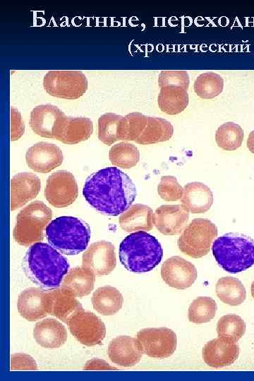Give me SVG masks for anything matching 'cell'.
<instances>
[{
    "label": "cell",
    "mask_w": 254,
    "mask_h": 381,
    "mask_svg": "<svg viewBox=\"0 0 254 381\" xmlns=\"http://www.w3.org/2000/svg\"><path fill=\"white\" fill-rule=\"evenodd\" d=\"M109 158L113 165L123 169H130L139 162L140 152L133 144L121 142L111 147Z\"/></svg>",
    "instance_id": "cell-32"
},
{
    "label": "cell",
    "mask_w": 254,
    "mask_h": 381,
    "mask_svg": "<svg viewBox=\"0 0 254 381\" xmlns=\"http://www.w3.org/2000/svg\"><path fill=\"white\" fill-rule=\"evenodd\" d=\"M117 368L112 367L106 361L99 358H92L87 361L84 365L85 370H111Z\"/></svg>",
    "instance_id": "cell-42"
},
{
    "label": "cell",
    "mask_w": 254,
    "mask_h": 381,
    "mask_svg": "<svg viewBox=\"0 0 254 381\" xmlns=\"http://www.w3.org/2000/svg\"><path fill=\"white\" fill-rule=\"evenodd\" d=\"M183 188L179 183L176 177L164 176L161 178L157 186L159 195L166 201H176L181 200Z\"/></svg>",
    "instance_id": "cell-38"
},
{
    "label": "cell",
    "mask_w": 254,
    "mask_h": 381,
    "mask_svg": "<svg viewBox=\"0 0 254 381\" xmlns=\"http://www.w3.org/2000/svg\"><path fill=\"white\" fill-rule=\"evenodd\" d=\"M93 132V123L86 117H68L58 140L74 145L87 140Z\"/></svg>",
    "instance_id": "cell-28"
},
{
    "label": "cell",
    "mask_w": 254,
    "mask_h": 381,
    "mask_svg": "<svg viewBox=\"0 0 254 381\" xmlns=\"http://www.w3.org/2000/svg\"><path fill=\"white\" fill-rule=\"evenodd\" d=\"M251 295L253 298H254V281L252 282V284H251Z\"/></svg>",
    "instance_id": "cell-44"
},
{
    "label": "cell",
    "mask_w": 254,
    "mask_h": 381,
    "mask_svg": "<svg viewBox=\"0 0 254 381\" xmlns=\"http://www.w3.org/2000/svg\"><path fill=\"white\" fill-rule=\"evenodd\" d=\"M94 309L103 315H113L120 310L123 303L121 292L114 286L99 287L92 294Z\"/></svg>",
    "instance_id": "cell-27"
},
{
    "label": "cell",
    "mask_w": 254,
    "mask_h": 381,
    "mask_svg": "<svg viewBox=\"0 0 254 381\" xmlns=\"http://www.w3.org/2000/svg\"><path fill=\"white\" fill-rule=\"evenodd\" d=\"M224 80L214 72H206L199 75L194 83V91L202 99H212L223 90Z\"/></svg>",
    "instance_id": "cell-35"
},
{
    "label": "cell",
    "mask_w": 254,
    "mask_h": 381,
    "mask_svg": "<svg viewBox=\"0 0 254 381\" xmlns=\"http://www.w3.org/2000/svg\"><path fill=\"white\" fill-rule=\"evenodd\" d=\"M95 275L87 268L81 266L70 270L65 275L61 286L72 292L76 297L88 295L93 289Z\"/></svg>",
    "instance_id": "cell-25"
},
{
    "label": "cell",
    "mask_w": 254,
    "mask_h": 381,
    "mask_svg": "<svg viewBox=\"0 0 254 381\" xmlns=\"http://www.w3.org/2000/svg\"><path fill=\"white\" fill-rule=\"evenodd\" d=\"M25 160L27 165L34 171L46 174L62 164L64 155L55 144L40 142L28 148Z\"/></svg>",
    "instance_id": "cell-15"
},
{
    "label": "cell",
    "mask_w": 254,
    "mask_h": 381,
    "mask_svg": "<svg viewBox=\"0 0 254 381\" xmlns=\"http://www.w3.org/2000/svg\"><path fill=\"white\" fill-rule=\"evenodd\" d=\"M147 116L140 112H132L123 116L118 132L119 140L136 141L145 130Z\"/></svg>",
    "instance_id": "cell-33"
},
{
    "label": "cell",
    "mask_w": 254,
    "mask_h": 381,
    "mask_svg": "<svg viewBox=\"0 0 254 381\" xmlns=\"http://www.w3.org/2000/svg\"><path fill=\"white\" fill-rule=\"evenodd\" d=\"M23 267L27 277L44 290L60 287L69 271L68 261L51 245L37 242L28 248Z\"/></svg>",
    "instance_id": "cell-2"
},
{
    "label": "cell",
    "mask_w": 254,
    "mask_h": 381,
    "mask_svg": "<svg viewBox=\"0 0 254 381\" xmlns=\"http://www.w3.org/2000/svg\"><path fill=\"white\" fill-rule=\"evenodd\" d=\"M244 137L243 128L234 122H226L218 127L215 133L217 145L227 151H233L241 147Z\"/></svg>",
    "instance_id": "cell-34"
},
{
    "label": "cell",
    "mask_w": 254,
    "mask_h": 381,
    "mask_svg": "<svg viewBox=\"0 0 254 381\" xmlns=\"http://www.w3.org/2000/svg\"><path fill=\"white\" fill-rule=\"evenodd\" d=\"M119 260L128 271L150 272L159 264L163 249L159 241L145 231L133 232L126 236L119 246Z\"/></svg>",
    "instance_id": "cell-3"
},
{
    "label": "cell",
    "mask_w": 254,
    "mask_h": 381,
    "mask_svg": "<svg viewBox=\"0 0 254 381\" xmlns=\"http://www.w3.org/2000/svg\"><path fill=\"white\" fill-rule=\"evenodd\" d=\"M246 329L244 320L235 314L221 317L217 324L218 337L229 343H236L245 334Z\"/></svg>",
    "instance_id": "cell-31"
},
{
    "label": "cell",
    "mask_w": 254,
    "mask_h": 381,
    "mask_svg": "<svg viewBox=\"0 0 254 381\" xmlns=\"http://www.w3.org/2000/svg\"><path fill=\"white\" fill-rule=\"evenodd\" d=\"M153 211L147 205L135 204L131 205L119 217V224L126 232L149 231L154 226Z\"/></svg>",
    "instance_id": "cell-24"
},
{
    "label": "cell",
    "mask_w": 254,
    "mask_h": 381,
    "mask_svg": "<svg viewBox=\"0 0 254 381\" xmlns=\"http://www.w3.org/2000/svg\"><path fill=\"white\" fill-rule=\"evenodd\" d=\"M52 212L42 201H34L16 217L13 236L20 245L29 246L43 240L44 230L51 222Z\"/></svg>",
    "instance_id": "cell-6"
},
{
    "label": "cell",
    "mask_w": 254,
    "mask_h": 381,
    "mask_svg": "<svg viewBox=\"0 0 254 381\" xmlns=\"http://www.w3.org/2000/svg\"><path fill=\"white\" fill-rule=\"evenodd\" d=\"M25 125L20 113L14 107H11V140H18L24 133Z\"/></svg>",
    "instance_id": "cell-41"
},
{
    "label": "cell",
    "mask_w": 254,
    "mask_h": 381,
    "mask_svg": "<svg viewBox=\"0 0 254 381\" xmlns=\"http://www.w3.org/2000/svg\"><path fill=\"white\" fill-rule=\"evenodd\" d=\"M123 116L114 113H106L98 119V138L107 145L119 140V126Z\"/></svg>",
    "instance_id": "cell-37"
},
{
    "label": "cell",
    "mask_w": 254,
    "mask_h": 381,
    "mask_svg": "<svg viewBox=\"0 0 254 381\" xmlns=\"http://www.w3.org/2000/svg\"><path fill=\"white\" fill-rule=\"evenodd\" d=\"M67 118L56 106L40 104L30 112V126L35 133L41 137L58 140Z\"/></svg>",
    "instance_id": "cell-10"
},
{
    "label": "cell",
    "mask_w": 254,
    "mask_h": 381,
    "mask_svg": "<svg viewBox=\"0 0 254 381\" xmlns=\"http://www.w3.org/2000/svg\"><path fill=\"white\" fill-rule=\"evenodd\" d=\"M174 134V126L167 120L147 116V122L141 135L135 141L141 145L155 144L169 140Z\"/></svg>",
    "instance_id": "cell-29"
},
{
    "label": "cell",
    "mask_w": 254,
    "mask_h": 381,
    "mask_svg": "<svg viewBox=\"0 0 254 381\" xmlns=\"http://www.w3.org/2000/svg\"><path fill=\"white\" fill-rule=\"evenodd\" d=\"M189 97L186 90L173 85L160 88L157 102L159 109L169 115L183 111L188 105Z\"/></svg>",
    "instance_id": "cell-26"
},
{
    "label": "cell",
    "mask_w": 254,
    "mask_h": 381,
    "mask_svg": "<svg viewBox=\"0 0 254 381\" xmlns=\"http://www.w3.org/2000/svg\"><path fill=\"white\" fill-rule=\"evenodd\" d=\"M189 83V75L186 71H162L158 76V85L160 88L173 85L187 90Z\"/></svg>",
    "instance_id": "cell-39"
},
{
    "label": "cell",
    "mask_w": 254,
    "mask_h": 381,
    "mask_svg": "<svg viewBox=\"0 0 254 381\" xmlns=\"http://www.w3.org/2000/svg\"><path fill=\"white\" fill-rule=\"evenodd\" d=\"M217 308V304L212 298L198 297L193 301L188 308V320L197 324L210 322L215 316Z\"/></svg>",
    "instance_id": "cell-36"
},
{
    "label": "cell",
    "mask_w": 254,
    "mask_h": 381,
    "mask_svg": "<svg viewBox=\"0 0 254 381\" xmlns=\"http://www.w3.org/2000/svg\"><path fill=\"white\" fill-rule=\"evenodd\" d=\"M217 297L229 306H239L246 298V291L242 282L233 277L220 278L215 286Z\"/></svg>",
    "instance_id": "cell-30"
},
{
    "label": "cell",
    "mask_w": 254,
    "mask_h": 381,
    "mask_svg": "<svg viewBox=\"0 0 254 381\" xmlns=\"http://www.w3.org/2000/svg\"><path fill=\"white\" fill-rule=\"evenodd\" d=\"M83 195L97 211L109 216H118L132 205L137 191L126 174L116 167H106L86 179Z\"/></svg>",
    "instance_id": "cell-1"
},
{
    "label": "cell",
    "mask_w": 254,
    "mask_h": 381,
    "mask_svg": "<svg viewBox=\"0 0 254 381\" xmlns=\"http://www.w3.org/2000/svg\"><path fill=\"white\" fill-rule=\"evenodd\" d=\"M41 188L40 178L32 173L21 172L11 180V210L13 211L34 199Z\"/></svg>",
    "instance_id": "cell-19"
},
{
    "label": "cell",
    "mask_w": 254,
    "mask_h": 381,
    "mask_svg": "<svg viewBox=\"0 0 254 381\" xmlns=\"http://www.w3.org/2000/svg\"><path fill=\"white\" fill-rule=\"evenodd\" d=\"M116 265L115 248L109 241L92 243L83 254L82 266L92 271L95 276L108 275Z\"/></svg>",
    "instance_id": "cell-13"
},
{
    "label": "cell",
    "mask_w": 254,
    "mask_h": 381,
    "mask_svg": "<svg viewBox=\"0 0 254 381\" xmlns=\"http://www.w3.org/2000/svg\"><path fill=\"white\" fill-rule=\"evenodd\" d=\"M72 335L82 344L92 346L100 344L106 336L102 320L90 311L81 310L67 323Z\"/></svg>",
    "instance_id": "cell-12"
},
{
    "label": "cell",
    "mask_w": 254,
    "mask_h": 381,
    "mask_svg": "<svg viewBox=\"0 0 254 381\" xmlns=\"http://www.w3.org/2000/svg\"><path fill=\"white\" fill-rule=\"evenodd\" d=\"M217 264L229 273H238L254 265V240L244 234L228 233L218 237L212 246Z\"/></svg>",
    "instance_id": "cell-5"
},
{
    "label": "cell",
    "mask_w": 254,
    "mask_h": 381,
    "mask_svg": "<svg viewBox=\"0 0 254 381\" xmlns=\"http://www.w3.org/2000/svg\"><path fill=\"white\" fill-rule=\"evenodd\" d=\"M17 308L20 315L28 321H36L49 314V291L30 287L18 296Z\"/></svg>",
    "instance_id": "cell-16"
},
{
    "label": "cell",
    "mask_w": 254,
    "mask_h": 381,
    "mask_svg": "<svg viewBox=\"0 0 254 381\" xmlns=\"http://www.w3.org/2000/svg\"><path fill=\"white\" fill-rule=\"evenodd\" d=\"M11 370H36L37 365L35 359L28 354L13 353L11 356Z\"/></svg>",
    "instance_id": "cell-40"
},
{
    "label": "cell",
    "mask_w": 254,
    "mask_h": 381,
    "mask_svg": "<svg viewBox=\"0 0 254 381\" xmlns=\"http://www.w3.org/2000/svg\"><path fill=\"white\" fill-rule=\"evenodd\" d=\"M161 276L163 281L169 286L177 289H186L195 282L198 272L190 262L180 256H172L162 264Z\"/></svg>",
    "instance_id": "cell-14"
},
{
    "label": "cell",
    "mask_w": 254,
    "mask_h": 381,
    "mask_svg": "<svg viewBox=\"0 0 254 381\" xmlns=\"http://www.w3.org/2000/svg\"><path fill=\"white\" fill-rule=\"evenodd\" d=\"M189 212L179 205H163L153 214V224L164 235L180 234L188 221Z\"/></svg>",
    "instance_id": "cell-17"
},
{
    "label": "cell",
    "mask_w": 254,
    "mask_h": 381,
    "mask_svg": "<svg viewBox=\"0 0 254 381\" xmlns=\"http://www.w3.org/2000/svg\"><path fill=\"white\" fill-rule=\"evenodd\" d=\"M246 145H247V147L248 148V150L253 153L254 154V130H253L248 137V139H247V142H246Z\"/></svg>",
    "instance_id": "cell-43"
},
{
    "label": "cell",
    "mask_w": 254,
    "mask_h": 381,
    "mask_svg": "<svg viewBox=\"0 0 254 381\" xmlns=\"http://www.w3.org/2000/svg\"><path fill=\"white\" fill-rule=\"evenodd\" d=\"M239 355L236 343L226 342L216 338L208 341L202 349L205 363L212 368H222L234 363Z\"/></svg>",
    "instance_id": "cell-20"
},
{
    "label": "cell",
    "mask_w": 254,
    "mask_h": 381,
    "mask_svg": "<svg viewBox=\"0 0 254 381\" xmlns=\"http://www.w3.org/2000/svg\"><path fill=\"white\" fill-rule=\"evenodd\" d=\"M43 87L51 96L75 99L87 89V80L81 71H49L44 77Z\"/></svg>",
    "instance_id": "cell-8"
},
{
    "label": "cell",
    "mask_w": 254,
    "mask_h": 381,
    "mask_svg": "<svg viewBox=\"0 0 254 381\" xmlns=\"http://www.w3.org/2000/svg\"><path fill=\"white\" fill-rule=\"evenodd\" d=\"M181 202V206L188 212L205 213L213 203V193L207 186L201 182L188 183L183 187Z\"/></svg>",
    "instance_id": "cell-22"
},
{
    "label": "cell",
    "mask_w": 254,
    "mask_h": 381,
    "mask_svg": "<svg viewBox=\"0 0 254 381\" xmlns=\"http://www.w3.org/2000/svg\"><path fill=\"white\" fill-rule=\"evenodd\" d=\"M49 245L65 255H77L84 251L89 243L91 231L83 220L71 216L57 217L45 229Z\"/></svg>",
    "instance_id": "cell-4"
},
{
    "label": "cell",
    "mask_w": 254,
    "mask_h": 381,
    "mask_svg": "<svg viewBox=\"0 0 254 381\" xmlns=\"http://www.w3.org/2000/svg\"><path fill=\"white\" fill-rule=\"evenodd\" d=\"M36 342L45 349H57L67 340V330L58 320L47 318L37 322L33 329Z\"/></svg>",
    "instance_id": "cell-23"
},
{
    "label": "cell",
    "mask_w": 254,
    "mask_h": 381,
    "mask_svg": "<svg viewBox=\"0 0 254 381\" xmlns=\"http://www.w3.org/2000/svg\"><path fill=\"white\" fill-rule=\"evenodd\" d=\"M217 226L203 218L193 219L178 239L179 249L185 255L200 258L207 255L217 236Z\"/></svg>",
    "instance_id": "cell-7"
},
{
    "label": "cell",
    "mask_w": 254,
    "mask_h": 381,
    "mask_svg": "<svg viewBox=\"0 0 254 381\" xmlns=\"http://www.w3.org/2000/svg\"><path fill=\"white\" fill-rule=\"evenodd\" d=\"M107 353L114 363L122 367H131L140 361L143 352L137 339L121 335L109 342Z\"/></svg>",
    "instance_id": "cell-18"
},
{
    "label": "cell",
    "mask_w": 254,
    "mask_h": 381,
    "mask_svg": "<svg viewBox=\"0 0 254 381\" xmlns=\"http://www.w3.org/2000/svg\"><path fill=\"white\" fill-rule=\"evenodd\" d=\"M136 339L143 353L152 358L169 357L176 349V335L167 327L143 329Z\"/></svg>",
    "instance_id": "cell-9"
},
{
    "label": "cell",
    "mask_w": 254,
    "mask_h": 381,
    "mask_svg": "<svg viewBox=\"0 0 254 381\" xmlns=\"http://www.w3.org/2000/svg\"><path fill=\"white\" fill-rule=\"evenodd\" d=\"M49 314L66 324L83 306L76 296L62 286L49 291Z\"/></svg>",
    "instance_id": "cell-21"
},
{
    "label": "cell",
    "mask_w": 254,
    "mask_h": 381,
    "mask_svg": "<svg viewBox=\"0 0 254 381\" xmlns=\"http://www.w3.org/2000/svg\"><path fill=\"white\" fill-rule=\"evenodd\" d=\"M78 188L74 176L66 170H59L51 174L44 189V196L55 207H65L77 198Z\"/></svg>",
    "instance_id": "cell-11"
}]
</instances>
